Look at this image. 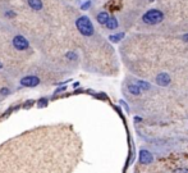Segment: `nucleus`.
I'll return each mask as SVG.
<instances>
[{"mask_svg": "<svg viewBox=\"0 0 188 173\" xmlns=\"http://www.w3.org/2000/svg\"><path fill=\"white\" fill-rule=\"evenodd\" d=\"M61 91H65V86H63V87L56 89V90H55V94H59V92H61Z\"/></svg>", "mask_w": 188, "mask_h": 173, "instance_id": "16", "label": "nucleus"}, {"mask_svg": "<svg viewBox=\"0 0 188 173\" xmlns=\"http://www.w3.org/2000/svg\"><path fill=\"white\" fill-rule=\"evenodd\" d=\"M40 78L36 77V76H26L20 80V86H23V87H36V86L40 85Z\"/></svg>", "mask_w": 188, "mask_h": 173, "instance_id": "4", "label": "nucleus"}, {"mask_svg": "<svg viewBox=\"0 0 188 173\" xmlns=\"http://www.w3.org/2000/svg\"><path fill=\"white\" fill-rule=\"evenodd\" d=\"M182 40H183V41H186V42H188V34L183 35V36H182Z\"/></svg>", "mask_w": 188, "mask_h": 173, "instance_id": "17", "label": "nucleus"}, {"mask_svg": "<svg viewBox=\"0 0 188 173\" xmlns=\"http://www.w3.org/2000/svg\"><path fill=\"white\" fill-rule=\"evenodd\" d=\"M67 58H69V59H77V55H76L74 53H72V51H70V53H68V54H67Z\"/></svg>", "mask_w": 188, "mask_h": 173, "instance_id": "14", "label": "nucleus"}, {"mask_svg": "<svg viewBox=\"0 0 188 173\" xmlns=\"http://www.w3.org/2000/svg\"><path fill=\"white\" fill-rule=\"evenodd\" d=\"M0 95H9V89H7V87L2 89L0 90Z\"/></svg>", "mask_w": 188, "mask_h": 173, "instance_id": "15", "label": "nucleus"}, {"mask_svg": "<svg viewBox=\"0 0 188 173\" xmlns=\"http://www.w3.org/2000/svg\"><path fill=\"white\" fill-rule=\"evenodd\" d=\"M123 37H124V34L122 32V34H117V35H111V36H109V40L113 41V42H118V41L122 40Z\"/></svg>", "mask_w": 188, "mask_h": 173, "instance_id": "12", "label": "nucleus"}, {"mask_svg": "<svg viewBox=\"0 0 188 173\" xmlns=\"http://www.w3.org/2000/svg\"><path fill=\"white\" fill-rule=\"evenodd\" d=\"M90 7H91V2L88 0V2H86L85 4H82V7H81V8H82V10H86V9H88Z\"/></svg>", "mask_w": 188, "mask_h": 173, "instance_id": "13", "label": "nucleus"}, {"mask_svg": "<svg viewBox=\"0 0 188 173\" xmlns=\"http://www.w3.org/2000/svg\"><path fill=\"white\" fill-rule=\"evenodd\" d=\"M13 46L17 49V50H20V51H23V50H27L29 48V42L27 41L26 37H23L22 35H17L14 39H13Z\"/></svg>", "mask_w": 188, "mask_h": 173, "instance_id": "3", "label": "nucleus"}, {"mask_svg": "<svg viewBox=\"0 0 188 173\" xmlns=\"http://www.w3.org/2000/svg\"><path fill=\"white\" fill-rule=\"evenodd\" d=\"M156 83H158L159 86H163V87H165V86H168L170 83V76L168 73H159L158 76H156Z\"/></svg>", "mask_w": 188, "mask_h": 173, "instance_id": "6", "label": "nucleus"}, {"mask_svg": "<svg viewBox=\"0 0 188 173\" xmlns=\"http://www.w3.org/2000/svg\"><path fill=\"white\" fill-rule=\"evenodd\" d=\"M138 159H140V163H142V164H150V163H152L154 157L149 150H141Z\"/></svg>", "mask_w": 188, "mask_h": 173, "instance_id": "5", "label": "nucleus"}, {"mask_svg": "<svg viewBox=\"0 0 188 173\" xmlns=\"http://www.w3.org/2000/svg\"><path fill=\"white\" fill-rule=\"evenodd\" d=\"M3 68V64H2V62H0V69H2Z\"/></svg>", "mask_w": 188, "mask_h": 173, "instance_id": "19", "label": "nucleus"}, {"mask_svg": "<svg viewBox=\"0 0 188 173\" xmlns=\"http://www.w3.org/2000/svg\"><path fill=\"white\" fill-rule=\"evenodd\" d=\"M105 26H106L109 30H115V28L118 27V21H117V18L110 17V18L108 19V22L105 23Z\"/></svg>", "mask_w": 188, "mask_h": 173, "instance_id": "9", "label": "nucleus"}, {"mask_svg": "<svg viewBox=\"0 0 188 173\" xmlns=\"http://www.w3.org/2000/svg\"><path fill=\"white\" fill-rule=\"evenodd\" d=\"M27 2H28V5L34 10H41L43 9V2H41V0H27Z\"/></svg>", "mask_w": 188, "mask_h": 173, "instance_id": "7", "label": "nucleus"}, {"mask_svg": "<svg viewBox=\"0 0 188 173\" xmlns=\"http://www.w3.org/2000/svg\"><path fill=\"white\" fill-rule=\"evenodd\" d=\"M76 26H77L78 31L81 32L83 36H92L93 35V31H95L92 22L90 21V18L86 17V16H82V17L77 18Z\"/></svg>", "mask_w": 188, "mask_h": 173, "instance_id": "1", "label": "nucleus"}, {"mask_svg": "<svg viewBox=\"0 0 188 173\" xmlns=\"http://www.w3.org/2000/svg\"><path fill=\"white\" fill-rule=\"evenodd\" d=\"M164 19V14L161 10L158 9H151L149 12H146L142 17V21L146 25H158Z\"/></svg>", "mask_w": 188, "mask_h": 173, "instance_id": "2", "label": "nucleus"}, {"mask_svg": "<svg viewBox=\"0 0 188 173\" xmlns=\"http://www.w3.org/2000/svg\"><path fill=\"white\" fill-rule=\"evenodd\" d=\"M182 172L183 173H188V169H182Z\"/></svg>", "mask_w": 188, "mask_h": 173, "instance_id": "18", "label": "nucleus"}, {"mask_svg": "<svg viewBox=\"0 0 188 173\" xmlns=\"http://www.w3.org/2000/svg\"><path fill=\"white\" fill-rule=\"evenodd\" d=\"M137 86L141 89V91H142V90H149V89H150V83L146 82V81H138V82H137Z\"/></svg>", "mask_w": 188, "mask_h": 173, "instance_id": "11", "label": "nucleus"}, {"mask_svg": "<svg viewBox=\"0 0 188 173\" xmlns=\"http://www.w3.org/2000/svg\"><path fill=\"white\" fill-rule=\"evenodd\" d=\"M128 91L132 95H140L141 94V89L138 87L137 85H128Z\"/></svg>", "mask_w": 188, "mask_h": 173, "instance_id": "10", "label": "nucleus"}, {"mask_svg": "<svg viewBox=\"0 0 188 173\" xmlns=\"http://www.w3.org/2000/svg\"><path fill=\"white\" fill-rule=\"evenodd\" d=\"M109 18H110V17H109V13H108V12H101V13H99L97 17H96L97 22H99L100 25H105V23L108 22Z\"/></svg>", "mask_w": 188, "mask_h": 173, "instance_id": "8", "label": "nucleus"}]
</instances>
